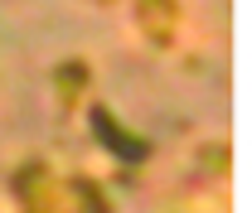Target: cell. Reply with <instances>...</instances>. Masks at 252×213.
Instances as JSON below:
<instances>
[{"mask_svg": "<svg viewBox=\"0 0 252 213\" xmlns=\"http://www.w3.org/2000/svg\"><path fill=\"white\" fill-rule=\"evenodd\" d=\"M93 122H97V131L107 136V146H112L117 155H141V146H136V136H122V131L112 126V117H107V112H93Z\"/></svg>", "mask_w": 252, "mask_h": 213, "instance_id": "cell-2", "label": "cell"}, {"mask_svg": "<svg viewBox=\"0 0 252 213\" xmlns=\"http://www.w3.org/2000/svg\"><path fill=\"white\" fill-rule=\"evenodd\" d=\"M170 20H175V5L170 0H141V25L156 34V39L170 34Z\"/></svg>", "mask_w": 252, "mask_h": 213, "instance_id": "cell-1", "label": "cell"}]
</instances>
